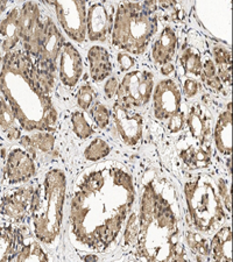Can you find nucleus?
Listing matches in <instances>:
<instances>
[{"instance_id": "nucleus-1", "label": "nucleus", "mask_w": 233, "mask_h": 262, "mask_svg": "<svg viewBox=\"0 0 233 262\" xmlns=\"http://www.w3.org/2000/svg\"><path fill=\"white\" fill-rule=\"evenodd\" d=\"M137 198L133 176L122 163L103 161L78 176L71 193L69 236L88 253L116 244Z\"/></svg>"}, {"instance_id": "nucleus-2", "label": "nucleus", "mask_w": 233, "mask_h": 262, "mask_svg": "<svg viewBox=\"0 0 233 262\" xmlns=\"http://www.w3.org/2000/svg\"><path fill=\"white\" fill-rule=\"evenodd\" d=\"M139 232L133 253L143 261H186L179 217L172 201L155 181L143 185L139 209Z\"/></svg>"}, {"instance_id": "nucleus-3", "label": "nucleus", "mask_w": 233, "mask_h": 262, "mask_svg": "<svg viewBox=\"0 0 233 262\" xmlns=\"http://www.w3.org/2000/svg\"><path fill=\"white\" fill-rule=\"evenodd\" d=\"M33 63V57L23 50L6 53L0 69V92L24 130L53 132L57 125V111L50 95L34 82Z\"/></svg>"}, {"instance_id": "nucleus-4", "label": "nucleus", "mask_w": 233, "mask_h": 262, "mask_svg": "<svg viewBox=\"0 0 233 262\" xmlns=\"http://www.w3.org/2000/svg\"><path fill=\"white\" fill-rule=\"evenodd\" d=\"M66 197L65 171L50 169L46 172L44 182L35 188L29 213L34 236L47 246H52L61 235Z\"/></svg>"}, {"instance_id": "nucleus-5", "label": "nucleus", "mask_w": 233, "mask_h": 262, "mask_svg": "<svg viewBox=\"0 0 233 262\" xmlns=\"http://www.w3.org/2000/svg\"><path fill=\"white\" fill-rule=\"evenodd\" d=\"M158 27V18L142 4L124 3L113 18L112 43L129 54L141 55L147 50Z\"/></svg>"}, {"instance_id": "nucleus-6", "label": "nucleus", "mask_w": 233, "mask_h": 262, "mask_svg": "<svg viewBox=\"0 0 233 262\" xmlns=\"http://www.w3.org/2000/svg\"><path fill=\"white\" fill-rule=\"evenodd\" d=\"M184 195L193 227L201 233H211L226 219V211L214 181L198 174L184 184Z\"/></svg>"}, {"instance_id": "nucleus-7", "label": "nucleus", "mask_w": 233, "mask_h": 262, "mask_svg": "<svg viewBox=\"0 0 233 262\" xmlns=\"http://www.w3.org/2000/svg\"><path fill=\"white\" fill-rule=\"evenodd\" d=\"M52 7L63 31L71 40L82 43L87 39L86 0H45Z\"/></svg>"}, {"instance_id": "nucleus-8", "label": "nucleus", "mask_w": 233, "mask_h": 262, "mask_svg": "<svg viewBox=\"0 0 233 262\" xmlns=\"http://www.w3.org/2000/svg\"><path fill=\"white\" fill-rule=\"evenodd\" d=\"M153 89L154 76L151 71H130L118 86L116 103L131 110L141 107L151 100Z\"/></svg>"}, {"instance_id": "nucleus-9", "label": "nucleus", "mask_w": 233, "mask_h": 262, "mask_svg": "<svg viewBox=\"0 0 233 262\" xmlns=\"http://www.w3.org/2000/svg\"><path fill=\"white\" fill-rule=\"evenodd\" d=\"M35 187L25 185L12 189L0 200V214L13 223H24L31 213Z\"/></svg>"}, {"instance_id": "nucleus-10", "label": "nucleus", "mask_w": 233, "mask_h": 262, "mask_svg": "<svg viewBox=\"0 0 233 262\" xmlns=\"http://www.w3.org/2000/svg\"><path fill=\"white\" fill-rule=\"evenodd\" d=\"M152 96L154 117L158 120H168V118L181 111V89L173 79L159 82Z\"/></svg>"}, {"instance_id": "nucleus-11", "label": "nucleus", "mask_w": 233, "mask_h": 262, "mask_svg": "<svg viewBox=\"0 0 233 262\" xmlns=\"http://www.w3.org/2000/svg\"><path fill=\"white\" fill-rule=\"evenodd\" d=\"M65 43V37L57 28L54 21L46 18L44 21V33L37 55L36 64L55 73L56 71V61L60 56L61 49Z\"/></svg>"}, {"instance_id": "nucleus-12", "label": "nucleus", "mask_w": 233, "mask_h": 262, "mask_svg": "<svg viewBox=\"0 0 233 262\" xmlns=\"http://www.w3.org/2000/svg\"><path fill=\"white\" fill-rule=\"evenodd\" d=\"M36 166L33 156L21 148H13L8 153L4 168V179L10 185L26 183L35 176Z\"/></svg>"}, {"instance_id": "nucleus-13", "label": "nucleus", "mask_w": 233, "mask_h": 262, "mask_svg": "<svg viewBox=\"0 0 233 262\" xmlns=\"http://www.w3.org/2000/svg\"><path fill=\"white\" fill-rule=\"evenodd\" d=\"M112 116L117 132L122 142L127 146H135L142 138L143 119L137 112H132L122 105L116 103L112 108Z\"/></svg>"}, {"instance_id": "nucleus-14", "label": "nucleus", "mask_w": 233, "mask_h": 262, "mask_svg": "<svg viewBox=\"0 0 233 262\" xmlns=\"http://www.w3.org/2000/svg\"><path fill=\"white\" fill-rule=\"evenodd\" d=\"M113 18L111 11L103 3H95L87 11V36L93 42L107 41L112 31Z\"/></svg>"}, {"instance_id": "nucleus-15", "label": "nucleus", "mask_w": 233, "mask_h": 262, "mask_svg": "<svg viewBox=\"0 0 233 262\" xmlns=\"http://www.w3.org/2000/svg\"><path fill=\"white\" fill-rule=\"evenodd\" d=\"M58 57V76L62 84L67 88L76 86L83 75V60L79 52L70 42H65Z\"/></svg>"}, {"instance_id": "nucleus-16", "label": "nucleus", "mask_w": 233, "mask_h": 262, "mask_svg": "<svg viewBox=\"0 0 233 262\" xmlns=\"http://www.w3.org/2000/svg\"><path fill=\"white\" fill-rule=\"evenodd\" d=\"M190 133L195 140L200 142L203 147H210L211 138V117H209L206 111L201 105H194L190 108L189 115L185 119Z\"/></svg>"}, {"instance_id": "nucleus-17", "label": "nucleus", "mask_w": 233, "mask_h": 262, "mask_svg": "<svg viewBox=\"0 0 233 262\" xmlns=\"http://www.w3.org/2000/svg\"><path fill=\"white\" fill-rule=\"evenodd\" d=\"M214 140L219 153L230 156L232 153V110L231 103L222 112L216 121L214 129Z\"/></svg>"}, {"instance_id": "nucleus-18", "label": "nucleus", "mask_w": 233, "mask_h": 262, "mask_svg": "<svg viewBox=\"0 0 233 262\" xmlns=\"http://www.w3.org/2000/svg\"><path fill=\"white\" fill-rule=\"evenodd\" d=\"M49 257L42 248L41 243L31 232L24 234L23 230H19L18 248L12 261H48Z\"/></svg>"}, {"instance_id": "nucleus-19", "label": "nucleus", "mask_w": 233, "mask_h": 262, "mask_svg": "<svg viewBox=\"0 0 233 262\" xmlns=\"http://www.w3.org/2000/svg\"><path fill=\"white\" fill-rule=\"evenodd\" d=\"M88 61L93 82H103L111 75L112 63L108 49L101 46H92L88 52Z\"/></svg>"}, {"instance_id": "nucleus-20", "label": "nucleus", "mask_w": 233, "mask_h": 262, "mask_svg": "<svg viewBox=\"0 0 233 262\" xmlns=\"http://www.w3.org/2000/svg\"><path fill=\"white\" fill-rule=\"evenodd\" d=\"M20 24V41L23 45L31 39L32 35L39 29L44 21L41 20L39 5L34 2H25L19 10Z\"/></svg>"}, {"instance_id": "nucleus-21", "label": "nucleus", "mask_w": 233, "mask_h": 262, "mask_svg": "<svg viewBox=\"0 0 233 262\" xmlns=\"http://www.w3.org/2000/svg\"><path fill=\"white\" fill-rule=\"evenodd\" d=\"M177 47L176 33L171 26L163 28L159 39L152 47V58L156 64L162 66L167 62H172Z\"/></svg>"}, {"instance_id": "nucleus-22", "label": "nucleus", "mask_w": 233, "mask_h": 262, "mask_svg": "<svg viewBox=\"0 0 233 262\" xmlns=\"http://www.w3.org/2000/svg\"><path fill=\"white\" fill-rule=\"evenodd\" d=\"M0 39L4 53L14 50L20 42V24L19 8H13L6 14L0 23Z\"/></svg>"}, {"instance_id": "nucleus-23", "label": "nucleus", "mask_w": 233, "mask_h": 262, "mask_svg": "<svg viewBox=\"0 0 233 262\" xmlns=\"http://www.w3.org/2000/svg\"><path fill=\"white\" fill-rule=\"evenodd\" d=\"M210 257L215 261H232L231 226H224L216 232L210 242Z\"/></svg>"}, {"instance_id": "nucleus-24", "label": "nucleus", "mask_w": 233, "mask_h": 262, "mask_svg": "<svg viewBox=\"0 0 233 262\" xmlns=\"http://www.w3.org/2000/svg\"><path fill=\"white\" fill-rule=\"evenodd\" d=\"M20 143L24 146V149L35 159L37 151L48 153L53 150L55 146V135L47 130H37L32 135H21Z\"/></svg>"}, {"instance_id": "nucleus-25", "label": "nucleus", "mask_w": 233, "mask_h": 262, "mask_svg": "<svg viewBox=\"0 0 233 262\" xmlns=\"http://www.w3.org/2000/svg\"><path fill=\"white\" fill-rule=\"evenodd\" d=\"M180 158L189 169H193V170L205 169L211 164V146L189 147L181 150Z\"/></svg>"}, {"instance_id": "nucleus-26", "label": "nucleus", "mask_w": 233, "mask_h": 262, "mask_svg": "<svg viewBox=\"0 0 233 262\" xmlns=\"http://www.w3.org/2000/svg\"><path fill=\"white\" fill-rule=\"evenodd\" d=\"M0 128L8 140H19L21 137V128L13 111L5 98H0Z\"/></svg>"}, {"instance_id": "nucleus-27", "label": "nucleus", "mask_w": 233, "mask_h": 262, "mask_svg": "<svg viewBox=\"0 0 233 262\" xmlns=\"http://www.w3.org/2000/svg\"><path fill=\"white\" fill-rule=\"evenodd\" d=\"M19 230L12 225H0V261H12L18 248Z\"/></svg>"}, {"instance_id": "nucleus-28", "label": "nucleus", "mask_w": 233, "mask_h": 262, "mask_svg": "<svg viewBox=\"0 0 233 262\" xmlns=\"http://www.w3.org/2000/svg\"><path fill=\"white\" fill-rule=\"evenodd\" d=\"M185 243L188 245L197 260L210 259V243L198 231H186L184 235Z\"/></svg>"}, {"instance_id": "nucleus-29", "label": "nucleus", "mask_w": 233, "mask_h": 262, "mask_svg": "<svg viewBox=\"0 0 233 262\" xmlns=\"http://www.w3.org/2000/svg\"><path fill=\"white\" fill-rule=\"evenodd\" d=\"M181 66L183 68L184 73L186 75H193V76H200L202 73V57L201 54L197 52L195 48H186L183 50V53L181 54Z\"/></svg>"}, {"instance_id": "nucleus-30", "label": "nucleus", "mask_w": 233, "mask_h": 262, "mask_svg": "<svg viewBox=\"0 0 233 262\" xmlns=\"http://www.w3.org/2000/svg\"><path fill=\"white\" fill-rule=\"evenodd\" d=\"M202 82L210 89V90L220 92L223 91V83L220 81L217 75V68L215 66V62L211 58L206 57L205 62L203 63L202 73H201Z\"/></svg>"}, {"instance_id": "nucleus-31", "label": "nucleus", "mask_w": 233, "mask_h": 262, "mask_svg": "<svg viewBox=\"0 0 233 262\" xmlns=\"http://www.w3.org/2000/svg\"><path fill=\"white\" fill-rule=\"evenodd\" d=\"M55 73L50 70L44 69L35 63L32 66V76L34 82L39 86L46 95H50L55 86Z\"/></svg>"}, {"instance_id": "nucleus-32", "label": "nucleus", "mask_w": 233, "mask_h": 262, "mask_svg": "<svg viewBox=\"0 0 233 262\" xmlns=\"http://www.w3.org/2000/svg\"><path fill=\"white\" fill-rule=\"evenodd\" d=\"M110 153H111V146L109 145L108 141L101 138H96L84 150V158L88 161L98 162L107 158Z\"/></svg>"}, {"instance_id": "nucleus-33", "label": "nucleus", "mask_w": 233, "mask_h": 262, "mask_svg": "<svg viewBox=\"0 0 233 262\" xmlns=\"http://www.w3.org/2000/svg\"><path fill=\"white\" fill-rule=\"evenodd\" d=\"M71 125H73L74 133L82 140H86V139H89L93 135V129L91 125L88 122L83 112H73V115H71Z\"/></svg>"}, {"instance_id": "nucleus-34", "label": "nucleus", "mask_w": 233, "mask_h": 262, "mask_svg": "<svg viewBox=\"0 0 233 262\" xmlns=\"http://www.w3.org/2000/svg\"><path fill=\"white\" fill-rule=\"evenodd\" d=\"M126 226L124 230V236H122V245L124 247L130 248L133 247L138 238L139 232V219L138 213L131 212L126 219Z\"/></svg>"}, {"instance_id": "nucleus-35", "label": "nucleus", "mask_w": 233, "mask_h": 262, "mask_svg": "<svg viewBox=\"0 0 233 262\" xmlns=\"http://www.w3.org/2000/svg\"><path fill=\"white\" fill-rule=\"evenodd\" d=\"M90 116L93 121H95V124L98 126L99 128L104 129L108 127L110 118H111V112H110L108 106H105L103 103L97 101V103L90 106Z\"/></svg>"}, {"instance_id": "nucleus-36", "label": "nucleus", "mask_w": 233, "mask_h": 262, "mask_svg": "<svg viewBox=\"0 0 233 262\" xmlns=\"http://www.w3.org/2000/svg\"><path fill=\"white\" fill-rule=\"evenodd\" d=\"M77 105L82 108L88 111L90 108L91 105L93 104V100L96 98V92L93 90L91 85L89 84H84L79 88V90L77 92Z\"/></svg>"}, {"instance_id": "nucleus-37", "label": "nucleus", "mask_w": 233, "mask_h": 262, "mask_svg": "<svg viewBox=\"0 0 233 262\" xmlns=\"http://www.w3.org/2000/svg\"><path fill=\"white\" fill-rule=\"evenodd\" d=\"M217 192L224 208H225L228 213H231V187L230 182L224 179V177H219L217 182Z\"/></svg>"}, {"instance_id": "nucleus-38", "label": "nucleus", "mask_w": 233, "mask_h": 262, "mask_svg": "<svg viewBox=\"0 0 233 262\" xmlns=\"http://www.w3.org/2000/svg\"><path fill=\"white\" fill-rule=\"evenodd\" d=\"M213 55L215 58V66L217 69L219 68L231 67V52L222 46H215L213 48Z\"/></svg>"}, {"instance_id": "nucleus-39", "label": "nucleus", "mask_w": 233, "mask_h": 262, "mask_svg": "<svg viewBox=\"0 0 233 262\" xmlns=\"http://www.w3.org/2000/svg\"><path fill=\"white\" fill-rule=\"evenodd\" d=\"M185 122V115L182 111L175 113V115L168 118V129L172 133H179L183 128Z\"/></svg>"}, {"instance_id": "nucleus-40", "label": "nucleus", "mask_w": 233, "mask_h": 262, "mask_svg": "<svg viewBox=\"0 0 233 262\" xmlns=\"http://www.w3.org/2000/svg\"><path fill=\"white\" fill-rule=\"evenodd\" d=\"M117 61H118V64H119V68L121 71H129L130 69H132L134 63H135L134 58L126 52L118 54Z\"/></svg>"}, {"instance_id": "nucleus-41", "label": "nucleus", "mask_w": 233, "mask_h": 262, "mask_svg": "<svg viewBox=\"0 0 233 262\" xmlns=\"http://www.w3.org/2000/svg\"><path fill=\"white\" fill-rule=\"evenodd\" d=\"M198 89H200V86H198V83L195 79H185L183 84V95L186 98H193V97L197 95Z\"/></svg>"}, {"instance_id": "nucleus-42", "label": "nucleus", "mask_w": 233, "mask_h": 262, "mask_svg": "<svg viewBox=\"0 0 233 262\" xmlns=\"http://www.w3.org/2000/svg\"><path fill=\"white\" fill-rule=\"evenodd\" d=\"M118 86H119V82L116 77H111L108 79V82L104 85V94L108 99H112L117 94Z\"/></svg>"}, {"instance_id": "nucleus-43", "label": "nucleus", "mask_w": 233, "mask_h": 262, "mask_svg": "<svg viewBox=\"0 0 233 262\" xmlns=\"http://www.w3.org/2000/svg\"><path fill=\"white\" fill-rule=\"evenodd\" d=\"M142 6L146 8L147 11L152 12V13H154V12L158 10V0H143V4Z\"/></svg>"}, {"instance_id": "nucleus-44", "label": "nucleus", "mask_w": 233, "mask_h": 262, "mask_svg": "<svg viewBox=\"0 0 233 262\" xmlns=\"http://www.w3.org/2000/svg\"><path fill=\"white\" fill-rule=\"evenodd\" d=\"M174 70H175V67H174L172 62L164 63V64H162L160 68L161 74H162L163 76H169V75L174 73Z\"/></svg>"}, {"instance_id": "nucleus-45", "label": "nucleus", "mask_w": 233, "mask_h": 262, "mask_svg": "<svg viewBox=\"0 0 233 262\" xmlns=\"http://www.w3.org/2000/svg\"><path fill=\"white\" fill-rule=\"evenodd\" d=\"M158 5L162 10H168V8L176 5V0H158Z\"/></svg>"}, {"instance_id": "nucleus-46", "label": "nucleus", "mask_w": 233, "mask_h": 262, "mask_svg": "<svg viewBox=\"0 0 233 262\" xmlns=\"http://www.w3.org/2000/svg\"><path fill=\"white\" fill-rule=\"evenodd\" d=\"M83 261H98L99 256L98 254H95V253H89V254L82 256Z\"/></svg>"}, {"instance_id": "nucleus-47", "label": "nucleus", "mask_w": 233, "mask_h": 262, "mask_svg": "<svg viewBox=\"0 0 233 262\" xmlns=\"http://www.w3.org/2000/svg\"><path fill=\"white\" fill-rule=\"evenodd\" d=\"M8 2H10V0H0V15L5 12Z\"/></svg>"}, {"instance_id": "nucleus-48", "label": "nucleus", "mask_w": 233, "mask_h": 262, "mask_svg": "<svg viewBox=\"0 0 233 262\" xmlns=\"http://www.w3.org/2000/svg\"><path fill=\"white\" fill-rule=\"evenodd\" d=\"M3 55H2V50H0V69H2V66H3Z\"/></svg>"}, {"instance_id": "nucleus-49", "label": "nucleus", "mask_w": 233, "mask_h": 262, "mask_svg": "<svg viewBox=\"0 0 233 262\" xmlns=\"http://www.w3.org/2000/svg\"><path fill=\"white\" fill-rule=\"evenodd\" d=\"M129 2H132V3H140L141 0H129Z\"/></svg>"}, {"instance_id": "nucleus-50", "label": "nucleus", "mask_w": 233, "mask_h": 262, "mask_svg": "<svg viewBox=\"0 0 233 262\" xmlns=\"http://www.w3.org/2000/svg\"><path fill=\"white\" fill-rule=\"evenodd\" d=\"M18 2H26V0H18Z\"/></svg>"}]
</instances>
